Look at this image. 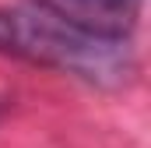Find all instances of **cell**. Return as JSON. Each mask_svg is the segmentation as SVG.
<instances>
[{"instance_id":"1","label":"cell","mask_w":151,"mask_h":148,"mask_svg":"<svg viewBox=\"0 0 151 148\" xmlns=\"http://www.w3.org/2000/svg\"><path fill=\"white\" fill-rule=\"evenodd\" d=\"M0 53L74 74L88 85H123L134 71L127 36L81 25L42 4L0 7Z\"/></svg>"},{"instance_id":"2","label":"cell","mask_w":151,"mask_h":148,"mask_svg":"<svg viewBox=\"0 0 151 148\" xmlns=\"http://www.w3.org/2000/svg\"><path fill=\"white\" fill-rule=\"evenodd\" d=\"M35 4L53 7L81 25H91V28H102L113 36H130L134 14L141 7V0H35Z\"/></svg>"}]
</instances>
